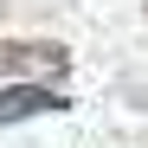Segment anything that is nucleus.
I'll return each mask as SVG.
<instances>
[{"label": "nucleus", "instance_id": "obj_1", "mask_svg": "<svg viewBox=\"0 0 148 148\" xmlns=\"http://www.w3.org/2000/svg\"><path fill=\"white\" fill-rule=\"evenodd\" d=\"M71 52L58 39H0V77H19V84H39V77H64Z\"/></svg>", "mask_w": 148, "mask_h": 148}, {"label": "nucleus", "instance_id": "obj_2", "mask_svg": "<svg viewBox=\"0 0 148 148\" xmlns=\"http://www.w3.org/2000/svg\"><path fill=\"white\" fill-rule=\"evenodd\" d=\"M71 110V97L52 90V84H13V90H0V129H13V122H26V116H58Z\"/></svg>", "mask_w": 148, "mask_h": 148}, {"label": "nucleus", "instance_id": "obj_3", "mask_svg": "<svg viewBox=\"0 0 148 148\" xmlns=\"http://www.w3.org/2000/svg\"><path fill=\"white\" fill-rule=\"evenodd\" d=\"M142 7H148V0H142Z\"/></svg>", "mask_w": 148, "mask_h": 148}]
</instances>
